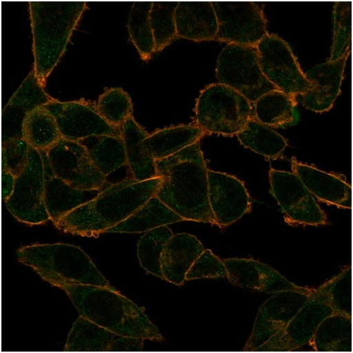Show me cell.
I'll list each match as a JSON object with an SVG mask.
<instances>
[{
    "mask_svg": "<svg viewBox=\"0 0 353 353\" xmlns=\"http://www.w3.org/2000/svg\"><path fill=\"white\" fill-rule=\"evenodd\" d=\"M174 17L178 37L195 41L215 40L218 23L212 2H179Z\"/></svg>",
    "mask_w": 353,
    "mask_h": 353,
    "instance_id": "7402d4cb",
    "label": "cell"
},
{
    "mask_svg": "<svg viewBox=\"0 0 353 353\" xmlns=\"http://www.w3.org/2000/svg\"><path fill=\"white\" fill-rule=\"evenodd\" d=\"M314 294L327 305L334 313L352 319V269H345L317 290Z\"/></svg>",
    "mask_w": 353,
    "mask_h": 353,
    "instance_id": "836d02e7",
    "label": "cell"
},
{
    "mask_svg": "<svg viewBox=\"0 0 353 353\" xmlns=\"http://www.w3.org/2000/svg\"><path fill=\"white\" fill-rule=\"evenodd\" d=\"M292 165L293 172L320 201L343 208H351V187L341 176L302 164L295 158L292 159Z\"/></svg>",
    "mask_w": 353,
    "mask_h": 353,
    "instance_id": "44dd1931",
    "label": "cell"
},
{
    "mask_svg": "<svg viewBox=\"0 0 353 353\" xmlns=\"http://www.w3.org/2000/svg\"><path fill=\"white\" fill-rule=\"evenodd\" d=\"M334 312L313 292L276 335L254 351L290 352L309 344L320 323Z\"/></svg>",
    "mask_w": 353,
    "mask_h": 353,
    "instance_id": "5bb4252c",
    "label": "cell"
},
{
    "mask_svg": "<svg viewBox=\"0 0 353 353\" xmlns=\"http://www.w3.org/2000/svg\"><path fill=\"white\" fill-rule=\"evenodd\" d=\"M348 54L335 61L318 64L305 74L313 84L311 90L301 95L303 105L317 113L328 112L341 93Z\"/></svg>",
    "mask_w": 353,
    "mask_h": 353,
    "instance_id": "d6986e66",
    "label": "cell"
},
{
    "mask_svg": "<svg viewBox=\"0 0 353 353\" xmlns=\"http://www.w3.org/2000/svg\"><path fill=\"white\" fill-rule=\"evenodd\" d=\"M143 341L144 339L141 338L116 335L110 345L108 351H143Z\"/></svg>",
    "mask_w": 353,
    "mask_h": 353,
    "instance_id": "60d3db41",
    "label": "cell"
},
{
    "mask_svg": "<svg viewBox=\"0 0 353 353\" xmlns=\"http://www.w3.org/2000/svg\"><path fill=\"white\" fill-rule=\"evenodd\" d=\"M64 291L81 316L122 336L162 342L163 338L137 304L114 288L50 281Z\"/></svg>",
    "mask_w": 353,
    "mask_h": 353,
    "instance_id": "3957f363",
    "label": "cell"
},
{
    "mask_svg": "<svg viewBox=\"0 0 353 353\" xmlns=\"http://www.w3.org/2000/svg\"><path fill=\"white\" fill-rule=\"evenodd\" d=\"M309 344L317 352H352V319L330 314L320 323Z\"/></svg>",
    "mask_w": 353,
    "mask_h": 353,
    "instance_id": "83f0119b",
    "label": "cell"
},
{
    "mask_svg": "<svg viewBox=\"0 0 353 353\" xmlns=\"http://www.w3.org/2000/svg\"><path fill=\"white\" fill-rule=\"evenodd\" d=\"M228 274L223 261L210 250H205L186 274L188 281L201 279L227 278Z\"/></svg>",
    "mask_w": 353,
    "mask_h": 353,
    "instance_id": "ab89813d",
    "label": "cell"
},
{
    "mask_svg": "<svg viewBox=\"0 0 353 353\" xmlns=\"http://www.w3.org/2000/svg\"><path fill=\"white\" fill-rule=\"evenodd\" d=\"M271 192L285 214L286 222L312 226L327 224L325 214L294 172L271 169Z\"/></svg>",
    "mask_w": 353,
    "mask_h": 353,
    "instance_id": "8fae6325",
    "label": "cell"
},
{
    "mask_svg": "<svg viewBox=\"0 0 353 353\" xmlns=\"http://www.w3.org/2000/svg\"><path fill=\"white\" fill-rule=\"evenodd\" d=\"M53 174L72 187L83 190H103L106 176L94 165L80 142L62 139L47 150Z\"/></svg>",
    "mask_w": 353,
    "mask_h": 353,
    "instance_id": "4fadbf2b",
    "label": "cell"
},
{
    "mask_svg": "<svg viewBox=\"0 0 353 353\" xmlns=\"http://www.w3.org/2000/svg\"><path fill=\"white\" fill-rule=\"evenodd\" d=\"M236 137L241 145L270 159H277L288 145L277 132L253 117Z\"/></svg>",
    "mask_w": 353,
    "mask_h": 353,
    "instance_id": "4dcf8cb0",
    "label": "cell"
},
{
    "mask_svg": "<svg viewBox=\"0 0 353 353\" xmlns=\"http://www.w3.org/2000/svg\"><path fill=\"white\" fill-rule=\"evenodd\" d=\"M172 236V231L168 226H163L145 232L138 244L141 266L147 272L163 280L161 259Z\"/></svg>",
    "mask_w": 353,
    "mask_h": 353,
    "instance_id": "e575fe53",
    "label": "cell"
},
{
    "mask_svg": "<svg viewBox=\"0 0 353 353\" xmlns=\"http://www.w3.org/2000/svg\"><path fill=\"white\" fill-rule=\"evenodd\" d=\"M216 74L219 83L234 88L252 103L277 90L263 74L256 47L228 44L218 57Z\"/></svg>",
    "mask_w": 353,
    "mask_h": 353,
    "instance_id": "52a82bcc",
    "label": "cell"
},
{
    "mask_svg": "<svg viewBox=\"0 0 353 353\" xmlns=\"http://www.w3.org/2000/svg\"><path fill=\"white\" fill-rule=\"evenodd\" d=\"M223 262L230 282L242 288L274 294L296 292L307 296L314 290L294 284L268 265L252 259L230 258Z\"/></svg>",
    "mask_w": 353,
    "mask_h": 353,
    "instance_id": "2e32d148",
    "label": "cell"
},
{
    "mask_svg": "<svg viewBox=\"0 0 353 353\" xmlns=\"http://www.w3.org/2000/svg\"><path fill=\"white\" fill-rule=\"evenodd\" d=\"M218 30L215 40L228 44L256 47L267 34L268 21L263 11L250 1L212 2Z\"/></svg>",
    "mask_w": 353,
    "mask_h": 353,
    "instance_id": "30bf717a",
    "label": "cell"
},
{
    "mask_svg": "<svg viewBox=\"0 0 353 353\" xmlns=\"http://www.w3.org/2000/svg\"><path fill=\"white\" fill-rule=\"evenodd\" d=\"M261 70L277 90L297 97L311 90L309 81L288 43L276 34H267L256 46Z\"/></svg>",
    "mask_w": 353,
    "mask_h": 353,
    "instance_id": "9c48e42d",
    "label": "cell"
},
{
    "mask_svg": "<svg viewBox=\"0 0 353 353\" xmlns=\"http://www.w3.org/2000/svg\"><path fill=\"white\" fill-rule=\"evenodd\" d=\"M44 152L31 148L28 165L17 176L14 191L6 202L9 212L21 223L30 225L50 221L44 193L46 169Z\"/></svg>",
    "mask_w": 353,
    "mask_h": 353,
    "instance_id": "ba28073f",
    "label": "cell"
},
{
    "mask_svg": "<svg viewBox=\"0 0 353 353\" xmlns=\"http://www.w3.org/2000/svg\"><path fill=\"white\" fill-rule=\"evenodd\" d=\"M163 181L156 196L185 221L216 225L209 201L207 164L201 141L156 161Z\"/></svg>",
    "mask_w": 353,
    "mask_h": 353,
    "instance_id": "6da1fadb",
    "label": "cell"
},
{
    "mask_svg": "<svg viewBox=\"0 0 353 353\" xmlns=\"http://www.w3.org/2000/svg\"><path fill=\"white\" fill-rule=\"evenodd\" d=\"M46 169V193L44 201L50 217L56 225L66 214L79 207L90 202L102 190H83L72 187L56 176L44 152Z\"/></svg>",
    "mask_w": 353,
    "mask_h": 353,
    "instance_id": "ffe728a7",
    "label": "cell"
},
{
    "mask_svg": "<svg viewBox=\"0 0 353 353\" xmlns=\"http://www.w3.org/2000/svg\"><path fill=\"white\" fill-rule=\"evenodd\" d=\"M205 249L193 235L183 233L173 235L165 245L161 259L164 280L182 285L192 265Z\"/></svg>",
    "mask_w": 353,
    "mask_h": 353,
    "instance_id": "603a6c76",
    "label": "cell"
},
{
    "mask_svg": "<svg viewBox=\"0 0 353 353\" xmlns=\"http://www.w3.org/2000/svg\"><path fill=\"white\" fill-rule=\"evenodd\" d=\"M86 8L87 3L80 1L29 3L34 70L44 85L63 55Z\"/></svg>",
    "mask_w": 353,
    "mask_h": 353,
    "instance_id": "277c9868",
    "label": "cell"
},
{
    "mask_svg": "<svg viewBox=\"0 0 353 353\" xmlns=\"http://www.w3.org/2000/svg\"><path fill=\"white\" fill-rule=\"evenodd\" d=\"M43 106L55 117L63 139L80 142L100 136L122 137L121 128L107 123L94 103L83 99L68 102L54 99Z\"/></svg>",
    "mask_w": 353,
    "mask_h": 353,
    "instance_id": "7c38bea8",
    "label": "cell"
},
{
    "mask_svg": "<svg viewBox=\"0 0 353 353\" xmlns=\"http://www.w3.org/2000/svg\"><path fill=\"white\" fill-rule=\"evenodd\" d=\"M334 38L329 61H335L349 53L352 34V3L337 2L334 10Z\"/></svg>",
    "mask_w": 353,
    "mask_h": 353,
    "instance_id": "74e56055",
    "label": "cell"
},
{
    "mask_svg": "<svg viewBox=\"0 0 353 353\" xmlns=\"http://www.w3.org/2000/svg\"><path fill=\"white\" fill-rule=\"evenodd\" d=\"M15 181L16 176L12 173L2 170V195L5 202L8 200L14 191Z\"/></svg>",
    "mask_w": 353,
    "mask_h": 353,
    "instance_id": "b9f144b4",
    "label": "cell"
},
{
    "mask_svg": "<svg viewBox=\"0 0 353 353\" xmlns=\"http://www.w3.org/2000/svg\"><path fill=\"white\" fill-rule=\"evenodd\" d=\"M17 259L46 281L112 288L92 260L80 248L57 243L19 248Z\"/></svg>",
    "mask_w": 353,
    "mask_h": 353,
    "instance_id": "5b68a950",
    "label": "cell"
},
{
    "mask_svg": "<svg viewBox=\"0 0 353 353\" xmlns=\"http://www.w3.org/2000/svg\"><path fill=\"white\" fill-rule=\"evenodd\" d=\"M295 96L273 90L253 103V118L270 128H280L294 124L296 121Z\"/></svg>",
    "mask_w": 353,
    "mask_h": 353,
    "instance_id": "4316f807",
    "label": "cell"
},
{
    "mask_svg": "<svg viewBox=\"0 0 353 353\" xmlns=\"http://www.w3.org/2000/svg\"><path fill=\"white\" fill-rule=\"evenodd\" d=\"M179 2H152L150 12L156 52L162 51L176 38L175 10Z\"/></svg>",
    "mask_w": 353,
    "mask_h": 353,
    "instance_id": "d590c367",
    "label": "cell"
},
{
    "mask_svg": "<svg viewBox=\"0 0 353 353\" xmlns=\"http://www.w3.org/2000/svg\"><path fill=\"white\" fill-rule=\"evenodd\" d=\"M99 114L109 124L121 128L132 116L134 105L127 92L112 88L101 94L97 103Z\"/></svg>",
    "mask_w": 353,
    "mask_h": 353,
    "instance_id": "8d00e7d4",
    "label": "cell"
},
{
    "mask_svg": "<svg viewBox=\"0 0 353 353\" xmlns=\"http://www.w3.org/2000/svg\"><path fill=\"white\" fill-rule=\"evenodd\" d=\"M31 147L24 139H13L2 142V170L17 178L28 165Z\"/></svg>",
    "mask_w": 353,
    "mask_h": 353,
    "instance_id": "f35d334b",
    "label": "cell"
},
{
    "mask_svg": "<svg viewBox=\"0 0 353 353\" xmlns=\"http://www.w3.org/2000/svg\"><path fill=\"white\" fill-rule=\"evenodd\" d=\"M116 334L81 316L75 321L65 345V351H108Z\"/></svg>",
    "mask_w": 353,
    "mask_h": 353,
    "instance_id": "1f68e13d",
    "label": "cell"
},
{
    "mask_svg": "<svg viewBox=\"0 0 353 353\" xmlns=\"http://www.w3.org/2000/svg\"><path fill=\"white\" fill-rule=\"evenodd\" d=\"M152 2L132 3L128 16V28L130 39L143 61H148L156 52L150 12Z\"/></svg>",
    "mask_w": 353,
    "mask_h": 353,
    "instance_id": "d6a6232c",
    "label": "cell"
},
{
    "mask_svg": "<svg viewBox=\"0 0 353 353\" xmlns=\"http://www.w3.org/2000/svg\"><path fill=\"white\" fill-rule=\"evenodd\" d=\"M183 218L176 214L154 195L134 214L105 233L139 234L181 223Z\"/></svg>",
    "mask_w": 353,
    "mask_h": 353,
    "instance_id": "d4e9b609",
    "label": "cell"
},
{
    "mask_svg": "<svg viewBox=\"0 0 353 353\" xmlns=\"http://www.w3.org/2000/svg\"><path fill=\"white\" fill-rule=\"evenodd\" d=\"M121 132L131 178L138 181L157 178L156 160L142 146L148 132L132 117L121 126Z\"/></svg>",
    "mask_w": 353,
    "mask_h": 353,
    "instance_id": "cb8c5ba5",
    "label": "cell"
},
{
    "mask_svg": "<svg viewBox=\"0 0 353 353\" xmlns=\"http://www.w3.org/2000/svg\"><path fill=\"white\" fill-rule=\"evenodd\" d=\"M308 296L296 292H283L265 301L259 308L244 350L254 351L279 333L297 314Z\"/></svg>",
    "mask_w": 353,
    "mask_h": 353,
    "instance_id": "e0dca14e",
    "label": "cell"
},
{
    "mask_svg": "<svg viewBox=\"0 0 353 353\" xmlns=\"http://www.w3.org/2000/svg\"><path fill=\"white\" fill-rule=\"evenodd\" d=\"M162 181L160 176L145 181L129 178L109 184L92 201L66 214L55 226L65 233L97 236L123 222L156 195Z\"/></svg>",
    "mask_w": 353,
    "mask_h": 353,
    "instance_id": "7a4b0ae2",
    "label": "cell"
},
{
    "mask_svg": "<svg viewBox=\"0 0 353 353\" xmlns=\"http://www.w3.org/2000/svg\"><path fill=\"white\" fill-rule=\"evenodd\" d=\"M98 170L106 176L126 165V153L122 137L100 136L80 141Z\"/></svg>",
    "mask_w": 353,
    "mask_h": 353,
    "instance_id": "f546056e",
    "label": "cell"
},
{
    "mask_svg": "<svg viewBox=\"0 0 353 353\" xmlns=\"http://www.w3.org/2000/svg\"><path fill=\"white\" fill-rule=\"evenodd\" d=\"M205 132L197 125H179L158 130L150 134L142 146L156 161L172 156L201 141Z\"/></svg>",
    "mask_w": 353,
    "mask_h": 353,
    "instance_id": "484cf974",
    "label": "cell"
},
{
    "mask_svg": "<svg viewBox=\"0 0 353 353\" xmlns=\"http://www.w3.org/2000/svg\"><path fill=\"white\" fill-rule=\"evenodd\" d=\"M22 139L39 151H47L62 137L55 117L43 106L39 107L26 117L22 124Z\"/></svg>",
    "mask_w": 353,
    "mask_h": 353,
    "instance_id": "f1b7e54d",
    "label": "cell"
},
{
    "mask_svg": "<svg viewBox=\"0 0 353 353\" xmlns=\"http://www.w3.org/2000/svg\"><path fill=\"white\" fill-rule=\"evenodd\" d=\"M208 176L210 205L218 227H228L251 212L252 201L244 183L210 170Z\"/></svg>",
    "mask_w": 353,
    "mask_h": 353,
    "instance_id": "9a60e30c",
    "label": "cell"
},
{
    "mask_svg": "<svg viewBox=\"0 0 353 353\" xmlns=\"http://www.w3.org/2000/svg\"><path fill=\"white\" fill-rule=\"evenodd\" d=\"M34 69L20 85L3 110L2 142L22 139V124L34 109L54 101Z\"/></svg>",
    "mask_w": 353,
    "mask_h": 353,
    "instance_id": "ac0fdd59",
    "label": "cell"
},
{
    "mask_svg": "<svg viewBox=\"0 0 353 353\" xmlns=\"http://www.w3.org/2000/svg\"><path fill=\"white\" fill-rule=\"evenodd\" d=\"M252 117L253 103L225 84L208 85L196 101V125L209 134L236 136Z\"/></svg>",
    "mask_w": 353,
    "mask_h": 353,
    "instance_id": "8992f818",
    "label": "cell"
}]
</instances>
